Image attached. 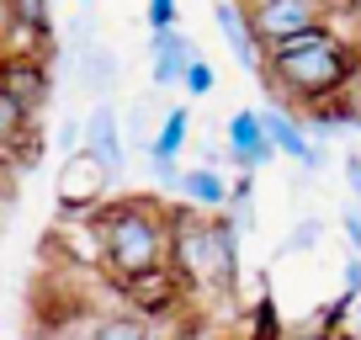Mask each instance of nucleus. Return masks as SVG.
<instances>
[{
	"label": "nucleus",
	"mask_w": 361,
	"mask_h": 340,
	"mask_svg": "<svg viewBox=\"0 0 361 340\" xmlns=\"http://www.w3.org/2000/svg\"><path fill=\"white\" fill-rule=\"evenodd\" d=\"M117 287H123V293L138 303V319L165 314V308L176 303L180 293H186V282H180V277L170 272V266H165V272H154V277H138V282H117Z\"/></svg>",
	"instance_id": "obj_16"
},
{
	"label": "nucleus",
	"mask_w": 361,
	"mask_h": 340,
	"mask_svg": "<svg viewBox=\"0 0 361 340\" xmlns=\"http://www.w3.org/2000/svg\"><path fill=\"white\" fill-rule=\"evenodd\" d=\"M16 37V0H0V43Z\"/></svg>",
	"instance_id": "obj_24"
},
{
	"label": "nucleus",
	"mask_w": 361,
	"mask_h": 340,
	"mask_svg": "<svg viewBox=\"0 0 361 340\" xmlns=\"http://www.w3.org/2000/svg\"><path fill=\"white\" fill-rule=\"evenodd\" d=\"M260 112V128H266V138H271V149L276 154H287V159H298L303 170H319V159H324V149L314 144V138L303 133V123H298L293 112H287L282 102H266V107H255Z\"/></svg>",
	"instance_id": "obj_8"
},
{
	"label": "nucleus",
	"mask_w": 361,
	"mask_h": 340,
	"mask_svg": "<svg viewBox=\"0 0 361 340\" xmlns=\"http://www.w3.org/2000/svg\"><path fill=\"white\" fill-rule=\"evenodd\" d=\"M213 22H218V32H224L234 64L250 69V75H260V69H266V54H260L255 27H250V6H239V0H218V6H213Z\"/></svg>",
	"instance_id": "obj_10"
},
{
	"label": "nucleus",
	"mask_w": 361,
	"mask_h": 340,
	"mask_svg": "<svg viewBox=\"0 0 361 340\" xmlns=\"http://www.w3.org/2000/svg\"><path fill=\"white\" fill-rule=\"evenodd\" d=\"M176 192L197 207V213H228V181L218 165H197V170H180Z\"/></svg>",
	"instance_id": "obj_14"
},
{
	"label": "nucleus",
	"mask_w": 361,
	"mask_h": 340,
	"mask_svg": "<svg viewBox=\"0 0 361 340\" xmlns=\"http://www.w3.org/2000/svg\"><path fill=\"white\" fill-rule=\"evenodd\" d=\"M224 154H228V165H234L239 176H255L260 165H271V159H276V149H271V138H266V128H260V112H255V107H239V112L228 117V128H224Z\"/></svg>",
	"instance_id": "obj_7"
},
{
	"label": "nucleus",
	"mask_w": 361,
	"mask_h": 340,
	"mask_svg": "<svg viewBox=\"0 0 361 340\" xmlns=\"http://www.w3.org/2000/svg\"><path fill=\"white\" fill-rule=\"evenodd\" d=\"M85 154H96V165H102L112 181L123 176L128 149H123V117H117L112 102H96L85 112Z\"/></svg>",
	"instance_id": "obj_9"
},
{
	"label": "nucleus",
	"mask_w": 361,
	"mask_h": 340,
	"mask_svg": "<svg viewBox=\"0 0 361 340\" xmlns=\"http://www.w3.org/2000/svg\"><path fill=\"white\" fill-rule=\"evenodd\" d=\"M80 340H154V329H149V319H138V314H106Z\"/></svg>",
	"instance_id": "obj_17"
},
{
	"label": "nucleus",
	"mask_w": 361,
	"mask_h": 340,
	"mask_svg": "<svg viewBox=\"0 0 361 340\" xmlns=\"http://www.w3.org/2000/svg\"><path fill=\"white\" fill-rule=\"evenodd\" d=\"M149 54H154V91H176L180 75L202 59L197 43L180 32V27H176V32H154V37H149Z\"/></svg>",
	"instance_id": "obj_12"
},
{
	"label": "nucleus",
	"mask_w": 361,
	"mask_h": 340,
	"mask_svg": "<svg viewBox=\"0 0 361 340\" xmlns=\"http://www.w3.org/2000/svg\"><path fill=\"white\" fill-rule=\"evenodd\" d=\"M340 170H345V186H350V207L361 213V154H345Z\"/></svg>",
	"instance_id": "obj_21"
},
{
	"label": "nucleus",
	"mask_w": 361,
	"mask_h": 340,
	"mask_svg": "<svg viewBox=\"0 0 361 340\" xmlns=\"http://www.w3.org/2000/svg\"><path fill=\"white\" fill-rule=\"evenodd\" d=\"M176 16H180V6H176V0H149L144 22L154 27V32H176Z\"/></svg>",
	"instance_id": "obj_20"
},
{
	"label": "nucleus",
	"mask_w": 361,
	"mask_h": 340,
	"mask_svg": "<svg viewBox=\"0 0 361 340\" xmlns=\"http://www.w3.org/2000/svg\"><path fill=\"white\" fill-rule=\"evenodd\" d=\"M16 197V181H11V165H6V159H0V207L11 202Z\"/></svg>",
	"instance_id": "obj_25"
},
{
	"label": "nucleus",
	"mask_w": 361,
	"mask_h": 340,
	"mask_svg": "<svg viewBox=\"0 0 361 340\" xmlns=\"http://www.w3.org/2000/svg\"><path fill=\"white\" fill-rule=\"evenodd\" d=\"M102 266L117 282H138L170 266V213L154 197H128V202L102 207Z\"/></svg>",
	"instance_id": "obj_2"
},
{
	"label": "nucleus",
	"mask_w": 361,
	"mask_h": 340,
	"mask_svg": "<svg viewBox=\"0 0 361 340\" xmlns=\"http://www.w3.org/2000/svg\"><path fill=\"white\" fill-rule=\"evenodd\" d=\"M213 85H218V75H213V64H207V59H197V64L180 75V91H186V96H207Z\"/></svg>",
	"instance_id": "obj_19"
},
{
	"label": "nucleus",
	"mask_w": 361,
	"mask_h": 340,
	"mask_svg": "<svg viewBox=\"0 0 361 340\" xmlns=\"http://www.w3.org/2000/svg\"><path fill=\"white\" fill-rule=\"evenodd\" d=\"M324 22H329L324 0H255V6H250V27H255L260 54L287 43V37L314 32V27H324Z\"/></svg>",
	"instance_id": "obj_4"
},
{
	"label": "nucleus",
	"mask_w": 361,
	"mask_h": 340,
	"mask_svg": "<svg viewBox=\"0 0 361 340\" xmlns=\"http://www.w3.org/2000/svg\"><path fill=\"white\" fill-rule=\"evenodd\" d=\"M356 69H361V54L324 22L303 37H287V43L266 48V69L260 75L287 102L308 107V112H340L350 85H356Z\"/></svg>",
	"instance_id": "obj_1"
},
{
	"label": "nucleus",
	"mask_w": 361,
	"mask_h": 340,
	"mask_svg": "<svg viewBox=\"0 0 361 340\" xmlns=\"http://www.w3.org/2000/svg\"><path fill=\"white\" fill-rule=\"evenodd\" d=\"M319 234H324V224H319V218H298L293 234L282 239V255H303V250H314Z\"/></svg>",
	"instance_id": "obj_18"
},
{
	"label": "nucleus",
	"mask_w": 361,
	"mask_h": 340,
	"mask_svg": "<svg viewBox=\"0 0 361 340\" xmlns=\"http://www.w3.org/2000/svg\"><path fill=\"white\" fill-rule=\"evenodd\" d=\"M170 272L186 287H239V229L228 213H176L170 218Z\"/></svg>",
	"instance_id": "obj_3"
},
{
	"label": "nucleus",
	"mask_w": 361,
	"mask_h": 340,
	"mask_svg": "<svg viewBox=\"0 0 361 340\" xmlns=\"http://www.w3.org/2000/svg\"><path fill=\"white\" fill-rule=\"evenodd\" d=\"M340 229H345V239H350V250L361 255V213L345 202V213H340Z\"/></svg>",
	"instance_id": "obj_23"
},
{
	"label": "nucleus",
	"mask_w": 361,
	"mask_h": 340,
	"mask_svg": "<svg viewBox=\"0 0 361 340\" xmlns=\"http://www.w3.org/2000/svg\"><path fill=\"white\" fill-rule=\"evenodd\" d=\"M106 186H112V176H106L102 165H96V154H69L64 165H59L54 176V202L64 218H85V213H102V197Z\"/></svg>",
	"instance_id": "obj_5"
},
{
	"label": "nucleus",
	"mask_w": 361,
	"mask_h": 340,
	"mask_svg": "<svg viewBox=\"0 0 361 340\" xmlns=\"http://www.w3.org/2000/svg\"><path fill=\"white\" fill-rule=\"evenodd\" d=\"M186 138H192V112L176 102V107H165V117H159V133L149 138V159H154V176H159V181H180L176 154L186 149Z\"/></svg>",
	"instance_id": "obj_11"
},
{
	"label": "nucleus",
	"mask_w": 361,
	"mask_h": 340,
	"mask_svg": "<svg viewBox=\"0 0 361 340\" xmlns=\"http://www.w3.org/2000/svg\"><path fill=\"white\" fill-rule=\"evenodd\" d=\"M340 298H345V303H361V255L345 261V293H340Z\"/></svg>",
	"instance_id": "obj_22"
},
{
	"label": "nucleus",
	"mask_w": 361,
	"mask_h": 340,
	"mask_svg": "<svg viewBox=\"0 0 361 340\" xmlns=\"http://www.w3.org/2000/svg\"><path fill=\"white\" fill-rule=\"evenodd\" d=\"M0 154H11V170H16V159L37 154V117L22 102H11L6 91H0Z\"/></svg>",
	"instance_id": "obj_13"
},
{
	"label": "nucleus",
	"mask_w": 361,
	"mask_h": 340,
	"mask_svg": "<svg viewBox=\"0 0 361 340\" xmlns=\"http://www.w3.org/2000/svg\"><path fill=\"white\" fill-rule=\"evenodd\" d=\"M75 64H80V85L96 91V96H106L117 85V75H123V69H117V54L102 43V37H80L75 43Z\"/></svg>",
	"instance_id": "obj_15"
},
{
	"label": "nucleus",
	"mask_w": 361,
	"mask_h": 340,
	"mask_svg": "<svg viewBox=\"0 0 361 340\" xmlns=\"http://www.w3.org/2000/svg\"><path fill=\"white\" fill-rule=\"evenodd\" d=\"M0 91L37 117L54 102V75H48L43 54H0Z\"/></svg>",
	"instance_id": "obj_6"
}]
</instances>
